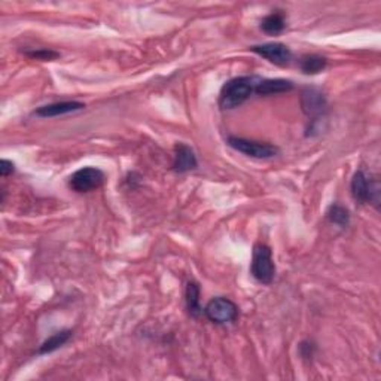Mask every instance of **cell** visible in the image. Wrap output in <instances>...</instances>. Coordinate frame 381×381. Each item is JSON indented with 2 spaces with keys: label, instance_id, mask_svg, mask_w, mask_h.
Wrapping results in <instances>:
<instances>
[{
  "label": "cell",
  "instance_id": "13",
  "mask_svg": "<svg viewBox=\"0 0 381 381\" xmlns=\"http://www.w3.org/2000/svg\"><path fill=\"white\" fill-rule=\"evenodd\" d=\"M74 335V331H70V329H63V331L56 332L54 335H51L48 339L42 343V346L39 347L37 355H49L56 352V350L63 347L69 339Z\"/></svg>",
  "mask_w": 381,
  "mask_h": 381
},
{
  "label": "cell",
  "instance_id": "7",
  "mask_svg": "<svg viewBox=\"0 0 381 381\" xmlns=\"http://www.w3.org/2000/svg\"><path fill=\"white\" fill-rule=\"evenodd\" d=\"M251 51L255 54L261 56L262 58L269 60L270 63L276 66H287L292 61V51L280 42L253 45L251 46Z\"/></svg>",
  "mask_w": 381,
  "mask_h": 381
},
{
  "label": "cell",
  "instance_id": "3",
  "mask_svg": "<svg viewBox=\"0 0 381 381\" xmlns=\"http://www.w3.org/2000/svg\"><path fill=\"white\" fill-rule=\"evenodd\" d=\"M226 145L232 148L234 151L243 153L246 157L256 158V160H270L279 153V148L271 145V143L256 142V140H249V139L237 137V136H230L226 139Z\"/></svg>",
  "mask_w": 381,
  "mask_h": 381
},
{
  "label": "cell",
  "instance_id": "16",
  "mask_svg": "<svg viewBox=\"0 0 381 381\" xmlns=\"http://www.w3.org/2000/svg\"><path fill=\"white\" fill-rule=\"evenodd\" d=\"M328 61L325 57L317 56V54H310V56H304L300 60V67L304 71L305 75H317L326 67Z\"/></svg>",
  "mask_w": 381,
  "mask_h": 381
},
{
  "label": "cell",
  "instance_id": "9",
  "mask_svg": "<svg viewBox=\"0 0 381 381\" xmlns=\"http://www.w3.org/2000/svg\"><path fill=\"white\" fill-rule=\"evenodd\" d=\"M85 109V103L81 101H57L51 103V105H45L37 108L33 115L39 118H56V117H63L69 115V113H75L79 110Z\"/></svg>",
  "mask_w": 381,
  "mask_h": 381
},
{
  "label": "cell",
  "instance_id": "18",
  "mask_svg": "<svg viewBox=\"0 0 381 381\" xmlns=\"http://www.w3.org/2000/svg\"><path fill=\"white\" fill-rule=\"evenodd\" d=\"M300 355L304 359H312L314 355V344L310 341H303L300 344Z\"/></svg>",
  "mask_w": 381,
  "mask_h": 381
},
{
  "label": "cell",
  "instance_id": "4",
  "mask_svg": "<svg viewBox=\"0 0 381 381\" xmlns=\"http://www.w3.org/2000/svg\"><path fill=\"white\" fill-rule=\"evenodd\" d=\"M204 314L212 323L226 325L239 317V307L230 298L216 296L204 307Z\"/></svg>",
  "mask_w": 381,
  "mask_h": 381
},
{
  "label": "cell",
  "instance_id": "12",
  "mask_svg": "<svg viewBox=\"0 0 381 381\" xmlns=\"http://www.w3.org/2000/svg\"><path fill=\"white\" fill-rule=\"evenodd\" d=\"M185 301H187V310L191 317L198 319L204 310L200 304V286L195 282H188L187 291H185Z\"/></svg>",
  "mask_w": 381,
  "mask_h": 381
},
{
  "label": "cell",
  "instance_id": "14",
  "mask_svg": "<svg viewBox=\"0 0 381 381\" xmlns=\"http://www.w3.org/2000/svg\"><path fill=\"white\" fill-rule=\"evenodd\" d=\"M326 219L332 225L338 226V228L346 230L350 225V212L344 205L335 203L332 205H329V209L326 212Z\"/></svg>",
  "mask_w": 381,
  "mask_h": 381
},
{
  "label": "cell",
  "instance_id": "19",
  "mask_svg": "<svg viewBox=\"0 0 381 381\" xmlns=\"http://www.w3.org/2000/svg\"><path fill=\"white\" fill-rule=\"evenodd\" d=\"M15 171V164L12 161H9V160H2L0 161V174H2V176H9V174H12Z\"/></svg>",
  "mask_w": 381,
  "mask_h": 381
},
{
  "label": "cell",
  "instance_id": "10",
  "mask_svg": "<svg viewBox=\"0 0 381 381\" xmlns=\"http://www.w3.org/2000/svg\"><path fill=\"white\" fill-rule=\"evenodd\" d=\"M198 167L197 155L191 146L185 145V143H178L174 146V160H173V170L182 174L192 171Z\"/></svg>",
  "mask_w": 381,
  "mask_h": 381
},
{
  "label": "cell",
  "instance_id": "5",
  "mask_svg": "<svg viewBox=\"0 0 381 381\" xmlns=\"http://www.w3.org/2000/svg\"><path fill=\"white\" fill-rule=\"evenodd\" d=\"M106 176L97 167H82L69 178V187L71 191L84 194L99 189L105 183Z\"/></svg>",
  "mask_w": 381,
  "mask_h": 381
},
{
  "label": "cell",
  "instance_id": "17",
  "mask_svg": "<svg viewBox=\"0 0 381 381\" xmlns=\"http://www.w3.org/2000/svg\"><path fill=\"white\" fill-rule=\"evenodd\" d=\"M26 57L32 58V60H39V61H53V60H57L60 57V54L57 53V51H53V49H35V51H26L24 53Z\"/></svg>",
  "mask_w": 381,
  "mask_h": 381
},
{
  "label": "cell",
  "instance_id": "15",
  "mask_svg": "<svg viewBox=\"0 0 381 381\" xmlns=\"http://www.w3.org/2000/svg\"><path fill=\"white\" fill-rule=\"evenodd\" d=\"M286 28V17L282 12H273L261 22V30L266 35H280Z\"/></svg>",
  "mask_w": 381,
  "mask_h": 381
},
{
  "label": "cell",
  "instance_id": "8",
  "mask_svg": "<svg viewBox=\"0 0 381 381\" xmlns=\"http://www.w3.org/2000/svg\"><path fill=\"white\" fill-rule=\"evenodd\" d=\"M301 108L305 115L314 119H321L328 108V101L321 90L314 87H307L301 92Z\"/></svg>",
  "mask_w": 381,
  "mask_h": 381
},
{
  "label": "cell",
  "instance_id": "6",
  "mask_svg": "<svg viewBox=\"0 0 381 381\" xmlns=\"http://www.w3.org/2000/svg\"><path fill=\"white\" fill-rule=\"evenodd\" d=\"M350 191H352V197L359 204L373 203L378 205L380 201V188L378 183L371 180L362 170H357L350 183Z\"/></svg>",
  "mask_w": 381,
  "mask_h": 381
},
{
  "label": "cell",
  "instance_id": "2",
  "mask_svg": "<svg viewBox=\"0 0 381 381\" xmlns=\"http://www.w3.org/2000/svg\"><path fill=\"white\" fill-rule=\"evenodd\" d=\"M251 274L256 282L271 285L276 277V264L273 260L271 247L264 243H256L252 252Z\"/></svg>",
  "mask_w": 381,
  "mask_h": 381
},
{
  "label": "cell",
  "instance_id": "11",
  "mask_svg": "<svg viewBox=\"0 0 381 381\" xmlns=\"http://www.w3.org/2000/svg\"><path fill=\"white\" fill-rule=\"evenodd\" d=\"M294 88V82L287 79H260L255 87V94L261 97L283 94Z\"/></svg>",
  "mask_w": 381,
  "mask_h": 381
},
{
  "label": "cell",
  "instance_id": "1",
  "mask_svg": "<svg viewBox=\"0 0 381 381\" xmlns=\"http://www.w3.org/2000/svg\"><path fill=\"white\" fill-rule=\"evenodd\" d=\"M256 76H239L225 82L219 92V106L223 110H232L242 106L243 103L251 99L258 84Z\"/></svg>",
  "mask_w": 381,
  "mask_h": 381
}]
</instances>
